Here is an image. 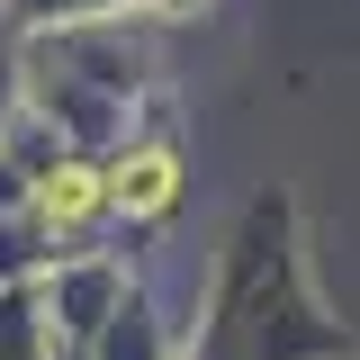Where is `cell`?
<instances>
[{"label": "cell", "mask_w": 360, "mask_h": 360, "mask_svg": "<svg viewBox=\"0 0 360 360\" xmlns=\"http://www.w3.org/2000/svg\"><path fill=\"white\" fill-rule=\"evenodd\" d=\"M117 198L144 207V217H153V207H172V153H135L127 172H117Z\"/></svg>", "instance_id": "cell-1"}, {"label": "cell", "mask_w": 360, "mask_h": 360, "mask_svg": "<svg viewBox=\"0 0 360 360\" xmlns=\"http://www.w3.org/2000/svg\"><path fill=\"white\" fill-rule=\"evenodd\" d=\"M37 207H45V225H82L90 207H99V180H90V172H54Z\"/></svg>", "instance_id": "cell-2"}]
</instances>
